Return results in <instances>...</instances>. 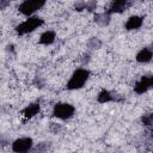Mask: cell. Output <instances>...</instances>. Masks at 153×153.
I'll use <instances>...</instances> for the list:
<instances>
[{
    "label": "cell",
    "mask_w": 153,
    "mask_h": 153,
    "mask_svg": "<svg viewBox=\"0 0 153 153\" xmlns=\"http://www.w3.org/2000/svg\"><path fill=\"white\" fill-rule=\"evenodd\" d=\"M88 75H90V72L87 69H84V68L76 69L73 73L72 78L69 79V81L67 84V88L68 90H78V88L82 87L84 84L87 81Z\"/></svg>",
    "instance_id": "1"
},
{
    "label": "cell",
    "mask_w": 153,
    "mask_h": 153,
    "mask_svg": "<svg viewBox=\"0 0 153 153\" xmlns=\"http://www.w3.org/2000/svg\"><path fill=\"white\" fill-rule=\"evenodd\" d=\"M43 23H44L43 19H41L38 17H32V18L26 19L22 24H19L16 27V31L18 35H25V33H29V32L33 31L35 29L39 27L41 25H43Z\"/></svg>",
    "instance_id": "2"
},
{
    "label": "cell",
    "mask_w": 153,
    "mask_h": 153,
    "mask_svg": "<svg viewBox=\"0 0 153 153\" xmlns=\"http://www.w3.org/2000/svg\"><path fill=\"white\" fill-rule=\"evenodd\" d=\"M75 109L73 105L68 104V103H57L55 106H54V111H53V115L57 118H61V120H67L69 117L73 116Z\"/></svg>",
    "instance_id": "3"
},
{
    "label": "cell",
    "mask_w": 153,
    "mask_h": 153,
    "mask_svg": "<svg viewBox=\"0 0 153 153\" xmlns=\"http://www.w3.org/2000/svg\"><path fill=\"white\" fill-rule=\"evenodd\" d=\"M44 4H45V2H44L43 0H30V1L26 0V1H24V2H22V4L19 5L18 10H19V12H22L23 14L30 16V14H32L33 12H36L37 10H39Z\"/></svg>",
    "instance_id": "4"
},
{
    "label": "cell",
    "mask_w": 153,
    "mask_h": 153,
    "mask_svg": "<svg viewBox=\"0 0 153 153\" xmlns=\"http://www.w3.org/2000/svg\"><path fill=\"white\" fill-rule=\"evenodd\" d=\"M32 147V139L30 137H22L12 143V149L16 153H27Z\"/></svg>",
    "instance_id": "5"
},
{
    "label": "cell",
    "mask_w": 153,
    "mask_h": 153,
    "mask_svg": "<svg viewBox=\"0 0 153 153\" xmlns=\"http://www.w3.org/2000/svg\"><path fill=\"white\" fill-rule=\"evenodd\" d=\"M152 87H153V76H142L140 81H137L136 85L134 86V91L137 94H142Z\"/></svg>",
    "instance_id": "6"
},
{
    "label": "cell",
    "mask_w": 153,
    "mask_h": 153,
    "mask_svg": "<svg viewBox=\"0 0 153 153\" xmlns=\"http://www.w3.org/2000/svg\"><path fill=\"white\" fill-rule=\"evenodd\" d=\"M129 6V2L126 1V0H116L111 4L110 8L106 11L109 14L110 13H120V12H123L127 7Z\"/></svg>",
    "instance_id": "7"
},
{
    "label": "cell",
    "mask_w": 153,
    "mask_h": 153,
    "mask_svg": "<svg viewBox=\"0 0 153 153\" xmlns=\"http://www.w3.org/2000/svg\"><path fill=\"white\" fill-rule=\"evenodd\" d=\"M153 57V51L149 48H143L142 50H140L136 55V61L141 62V63H146L149 62Z\"/></svg>",
    "instance_id": "8"
},
{
    "label": "cell",
    "mask_w": 153,
    "mask_h": 153,
    "mask_svg": "<svg viewBox=\"0 0 153 153\" xmlns=\"http://www.w3.org/2000/svg\"><path fill=\"white\" fill-rule=\"evenodd\" d=\"M141 25H142V18L139 16H133L127 20L126 29L127 30H134V29H139Z\"/></svg>",
    "instance_id": "9"
},
{
    "label": "cell",
    "mask_w": 153,
    "mask_h": 153,
    "mask_svg": "<svg viewBox=\"0 0 153 153\" xmlns=\"http://www.w3.org/2000/svg\"><path fill=\"white\" fill-rule=\"evenodd\" d=\"M38 112H39V104H38V103L30 104L29 106H26V108L23 110V115H24V117H26V118L33 117V116L37 115Z\"/></svg>",
    "instance_id": "10"
},
{
    "label": "cell",
    "mask_w": 153,
    "mask_h": 153,
    "mask_svg": "<svg viewBox=\"0 0 153 153\" xmlns=\"http://www.w3.org/2000/svg\"><path fill=\"white\" fill-rule=\"evenodd\" d=\"M97 100L99 103H108V102H111V100H116V97L109 92L108 90H102L97 97Z\"/></svg>",
    "instance_id": "11"
},
{
    "label": "cell",
    "mask_w": 153,
    "mask_h": 153,
    "mask_svg": "<svg viewBox=\"0 0 153 153\" xmlns=\"http://www.w3.org/2000/svg\"><path fill=\"white\" fill-rule=\"evenodd\" d=\"M54 41H55V32L54 31H45L39 37V43L45 44V45L51 44Z\"/></svg>",
    "instance_id": "12"
},
{
    "label": "cell",
    "mask_w": 153,
    "mask_h": 153,
    "mask_svg": "<svg viewBox=\"0 0 153 153\" xmlns=\"http://www.w3.org/2000/svg\"><path fill=\"white\" fill-rule=\"evenodd\" d=\"M94 22L100 24V25H108L110 22V14L108 12H103V13H97L94 16Z\"/></svg>",
    "instance_id": "13"
},
{
    "label": "cell",
    "mask_w": 153,
    "mask_h": 153,
    "mask_svg": "<svg viewBox=\"0 0 153 153\" xmlns=\"http://www.w3.org/2000/svg\"><path fill=\"white\" fill-rule=\"evenodd\" d=\"M49 145L45 143V142H42V143H38L36 147H32L27 153H45L47 149H48Z\"/></svg>",
    "instance_id": "14"
},
{
    "label": "cell",
    "mask_w": 153,
    "mask_h": 153,
    "mask_svg": "<svg viewBox=\"0 0 153 153\" xmlns=\"http://www.w3.org/2000/svg\"><path fill=\"white\" fill-rule=\"evenodd\" d=\"M87 45H88V48H92V49H98V48L102 45V42H100V41H99L97 37H92V38L88 41Z\"/></svg>",
    "instance_id": "15"
},
{
    "label": "cell",
    "mask_w": 153,
    "mask_h": 153,
    "mask_svg": "<svg viewBox=\"0 0 153 153\" xmlns=\"http://www.w3.org/2000/svg\"><path fill=\"white\" fill-rule=\"evenodd\" d=\"M142 123L145 126H153V112L152 114H147V115H143L142 118H141Z\"/></svg>",
    "instance_id": "16"
},
{
    "label": "cell",
    "mask_w": 153,
    "mask_h": 153,
    "mask_svg": "<svg viewBox=\"0 0 153 153\" xmlns=\"http://www.w3.org/2000/svg\"><path fill=\"white\" fill-rule=\"evenodd\" d=\"M96 7H97V2H94V1L86 2V10H88V11H93V10H96Z\"/></svg>",
    "instance_id": "17"
},
{
    "label": "cell",
    "mask_w": 153,
    "mask_h": 153,
    "mask_svg": "<svg viewBox=\"0 0 153 153\" xmlns=\"http://www.w3.org/2000/svg\"><path fill=\"white\" fill-rule=\"evenodd\" d=\"M75 10H76V11L86 10V2H78V4L75 5Z\"/></svg>",
    "instance_id": "18"
},
{
    "label": "cell",
    "mask_w": 153,
    "mask_h": 153,
    "mask_svg": "<svg viewBox=\"0 0 153 153\" xmlns=\"http://www.w3.org/2000/svg\"><path fill=\"white\" fill-rule=\"evenodd\" d=\"M50 130H51V131H54V133H57V131L60 130V126H57V124L53 123V124L50 126Z\"/></svg>",
    "instance_id": "19"
},
{
    "label": "cell",
    "mask_w": 153,
    "mask_h": 153,
    "mask_svg": "<svg viewBox=\"0 0 153 153\" xmlns=\"http://www.w3.org/2000/svg\"><path fill=\"white\" fill-rule=\"evenodd\" d=\"M8 4H10L8 1H0V7H1V10H4V8H5V6H6V5H8Z\"/></svg>",
    "instance_id": "20"
}]
</instances>
